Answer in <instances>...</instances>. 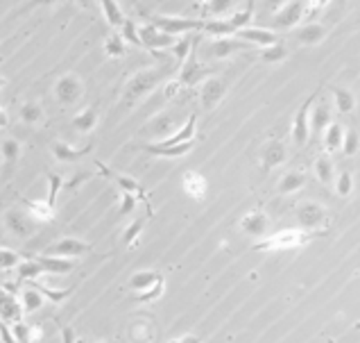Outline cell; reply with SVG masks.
I'll return each instance as SVG.
<instances>
[{"label": "cell", "instance_id": "30bf717a", "mask_svg": "<svg viewBox=\"0 0 360 343\" xmlns=\"http://www.w3.org/2000/svg\"><path fill=\"white\" fill-rule=\"evenodd\" d=\"M224 93H226L224 80H220V77H207V80L202 82V89H200V103L207 112H211V109H215L218 105H220Z\"/></svg>", "mask_w": 360, "mask_h": 343}, {"label": "cell", "instance_id": "c3c4849f", "mask_svg": "<svg viewBox=\"0 0 360 343\" xmlns=\"http://www.w3.org/2000/svg\"><path fill=\"white\" fill-rule=\"evenodd\" d=\"M335 191H338L340 198H347L351 191H354V177H351L349 170H342L338 175V180H335Z\"/></svg>", "mask_w": 360, "mask_h": 343}, {"label": "cell", "instance_id": "7bdbcfd3", "mask_svg": "<svg viewBox=\"0 0 360 343\" xmlns=\"http://www.w3.org/2000/svg\"><path fill=\"white\" fill-rule=\"evenodd\" d=\"M193 37L191 35H186L184 39H177V43L172 46V55H175V59L179 61V64H184L186 59L191 57V52H193Z\"/></svg>", "mask_w": 360, "mask_h": 343}, {"label": "cell", "instance_id": "f907efd6", "mask_svg": "<svg viewBox=\"0 0 360 343\" xmlns=\"http://www.w3.org/2000/svg\"><path fill=\"white\" fill-rule=\"evenodd\" d=\"M163 286H166V277H161L159 282H156L152 289H147L145 293H136V300L138 302H152L156 298H161V293H163Z\"/></svg>", "mask_w": 360, "mask_h": 343}, {"label": "cell", "instance_id": "e575fe53", "mask_svg": "<svg viewBox=\"0 0 360 343\" xmlns=\"http://www.w3.org/2000/svg\"><path fill=\"white\" fill-rule=\"evenodd\" d=\"M333 100H335V109L340 114H351L356 107V98L354 93L349 89H342V87H333Z\"/></svg>", "mask_w": 360, "mask_h": 343}, {"label": "cell", "instance_id": "f35d334b", "mask_svg": "<svg viewBox=\"0 0 360 343\" xmlns=\"http://www.w3.org/2000/svg\"><path fill=\"white\" fill-rule=\"evenodd\" d=\"M30 286L32 289H36V291H41L43 293V298H48V300H52L54 305H59V302H64L70 293H73V289H50V286H45V284H41V282H36V280H32L30 282Z\"/></svg>", "mask_w": 360, "mask_h": 343}, {"label": "cell", "instance_id": "5bb4252c", "mask_svg": "<svg viewBox=\"0 0 360 343\" xmlns=\"http://www.w3.org/2000/svg\"><path fill=\"white\" fill-rule=\"evenodd\" d=\"M297 218H299V223L304 225V228H322V225L326 223V212L322 205H317V202H304V205H299V209H297Z\"/></svg>", "mask_w": 360, "mask_h": 343}, {"label": "cell", "instance_id": "ab89813d", "mask_svg": "<svg viewBox=\"0 0 360 343\" xmlns=\"http://www.w3.org/2000/svg\"><path fill=\"white\" fill-rule=\"evenodd\" d=\"M254 19V0H249V3L245 5V10H240V12H233L231 17H229V23L236 30H245L249 28V23H252Z\"/></svg>", "mask_w": 360, "mask_h": 343}, {"label": "cell", "instance_id": "4fadbf2b", "mask_svg": "<svg viewBox=\"0 0 360 343\" xmlns=\"http://www.w3.org/2000/svg\"><path fill=\"white\" fill-rule=\"evenodd\" d=\"M236 39H240V41H245L249 46H258V48H268V46L279 43L277 32H272V30H265V28H245V30H238Z\"/></svg>", "mask_w": 360, "mask_h": 343}, {"label": "cell", "instance_id": "816d5d0a", "mask_svg": "<svg viewBox=\"0 0 360 343\" xmlns=\"http://www.w3.org/2000/svg\"><path fill=\"white\" fill-rule=\"evenodd\" d=\"M136 200H138V198L134 196V193H125V191H123V196H120V207H118V214H120V216H127V214L134 212Z\"/></svg>", "mask_w": 360, "mask_h": 343}, {"label": "cell", "instance_id": "7c38bea8", "mask_svg": "<svg viewBox=\"0 0 360 343\" xmlns=\"http://www.w3.org/2000/svg\"><path fill=\"white\" fill-rule=\"evenodd\" d=\"M5 221H7V228H10L19 239H28L34 232V225H36V221L30 216V212L25 214V212H19V209H10V212L5 214Z\"/></svg>", "mask_w": 360, "mask_h": 343}, {"label": "cell", "instance_id": "e7e4bbea", "mask_svg": "<svg viewBox=\"0 0 360 343\" xmlns=\"http://www.w3.org/2000/svg\"><path fill=\"white\" fill-rule=\"evenodd\" d=\"M168 343H179V339H172V341H168Z\"/></svg>", "mask_w": 360, "mask_h": 343}, {"label": "cell", "instance_id": "74e56055", "mask_svg": "<svg viewBox=\"0 0 360 343\" xmlns=\"http://www.w3.org/2000/svg\"><path fill=\"white\" fill-rule=\"evenodd\" d=\"M261 61H265V64H279V61H286L288 59V50L284 43H275V46H268V48H261Z\"/></svg>", "mask_w": 360, "mask_h": 343}, {"label": "cell", "instance_id": "ac0fdd59", "mask_svg": "<svg viewBox=\"0 0 360 343\" xmlns=\"http://www.w3.org/2000/svg\"><path fill=\"white\" fill-rule=\"evenodd\" d=\"M34 259L41 264L43 273L48 275H66L75 268V262L73 259H66V257H48V255H39Z\"/></svg>", "mask_w": 360, "mask_h": 343}, {"label": "cell", "instance_id": "cb8c5ba5", "mask_svg": "<svg viewBox=\"0 0 360 343\" xmlns=\"http://www.w3.org/2000/svg\"><path fill=\"white\" fill-rule=\"evenodd\" d=\"M202 30L213 37V39H226V37H236L238 30L231 26L229 19H207L204 26H202Z\"/></svg>", "mask_w": 360, "mask_h": 343}, {"label": "cell", "instance_id": "d6986e66", "mask_svg": "<svg viewBox=\"0 0 360 343\" xmlns=\"http://www.w3.org/2000/svg\"><path fill=\"white\" fill-rule=\"evenodd\" d=\"M143 150H145L147 155H152V157H170V159H175V157H182V155H186V153H191V150H193V141H189V144H179V146L145 144Z\"/></svg>", "mask_w": 360, "mask_h": 343}, {"label": "cell", "instance_id": "b9f144b4", "mask_svg": "<svg viewBox=\"0 0 360 343\" xmlns=\"http://www.w3.org/2000/svg\"><path fill=\"white\" fill-rule=\"evenodd\" d=\"M233 0H204V14L207 17H215L220 19L224 14L231 12Z\"/></svg>", "mask_w": 360, "mask_h": 343}, {"label": "cell", "instance_id": "4316f807", "mask_svg": "<svg viewBox=\"0 0 360 343\" xmlns=\"http://www.w3.org/2000/svg\"><path fill=\"white\" fill-rule=\"evenodd\" d=\"M23 205L30 212V216L34 218V221H41V223H48L54 218V207H50L45 200H30V198H21Z\"/></svg>", "mask_w": 360, "mask_h": 343}, {"label": "cell", "instance_id": "680465c9", "mask_svg": "<svg viewBox=\"0 0 360 343\" xmlns=\"http://www.w3.org/2000/svg\"><path fill=\"white\" fill-rule=\"evenodd\" d=\"M59 0H32V7H52V5H57Z\"/></svg>", "mask_w": 360, "mask_h": 343}, {"label": "cell", "instance_id": "1f68e13d", "mask_svg": "<svg viewBox=\"0 0 360 343\" xmlns=\"http://www.w3.org/2000/svg\"><path fill=\"white\" fill-rule=\"evenodd\" d=\"M125 52H127V41L123 39V35L120 32L109 35L107 41H105V55H107V57L120 59V57H125Z\"/></svg>", "mask_w": 360, "mask_h": 343}, {"label": "cell", "instance_id": "6125c7cd", "mask_svg": "<svg viewBox=\"0 0 360 343\" xmlns=\"http://www.w3.org/2000/svg\"><path fill=\"white\" fill-rule=\"evenodd\" d=\"M75 3H77V5H80V7H82V10H91V7H93V5H96V0H75Z\"/></svg>", "mask_w": 360, "mask_h": 343}, {"label": "cell", "instance_id": "f5cc1de1", "mask_svg": "<svg viewBox=\"0 0 360 343\" xmlns=\"http://www.w3.org/2000/svg\"><path fill=\"white\" fill-rule=\"evenodd\" d=\"M30 327H32V325H28L23 321L12 325V332H14V337H17L19 343H30Z\"/></svg>", "mask_w": 360, "mask_h": 343}, {"label": "cell", "instance_id": "d6a6232c", "mask_svg": "<svg viewBox=\"0 0 360 343\" xmlns=\"http://www.w3.org/2000/svg\"><path fill=\"white\" fill-rule=\"evenodd\" d=\"M21 302H23V311H25V314H34V311L43 307L45 298H43L41 291L28 286V289H23V293H21Z\"/></svg>", "mask_w": 360, "mask_h": 343}, {"label": "cell", "instance_id": "836d02e7", "mask_svg": "<svg viewBox=\"0 0 360 343\" xmlns=\"http://www.w3.org/2000/svg\"><path fill=\"white\" fill-rule=\"evenodd\" d=\"M331 123L333 121H331V109H328V105L313 107V112H310V130L313 132H322L331 126Z\"/></svg>", "mask_w": 360, "mask_h": 343}, {"label": "cell", "instance_id": "681fc988", "mask_svg": "<svg viewBox=\"0 0 360 343\" xmlns=\"http://www.w3.org/2000/svg\"><path fill=\"white\" fill-rule=\"evenodd\" d=\"M21 264L19 253L10 251V248H0V271H12Z\"/></svg>", "mask_w": 360, "mask_h": 343}, {"label": "cell", "instance_id": "4dcf8cb0", "mask_svg": "<svg viewBox=\"0 0 360 343\" xmlns=\"http://www.w3.org/2000/svg\"><path fill=\"white\" fill-rule=\"evenodd\" d=\"M315 175L322 184H335V166L328 155H319L315 159Z\"/></svg>", "mask_w": 360, "mask_h": 343}, {"label": "cell", "instance_id": "9f6ffc18", "mask_svg": "<svg viewBox=\"0 0 360 343\" xmlns=\"http://www.w3.org/2000/svg\"><path fill=\"white\" fill-rule=\"evenodd\" d=\"M61 343H77V337H75V330L73 327H61Z\"/></svg>", "mask_w": 360, "mask_h": 343}, {"label": "cell", "instance_id": "f546056e", "mask_svg": "<svg viewBox=\"0 0 360 343\" xmlns=\"http://www.w3.org/2000/svg\"><path fill=\"white\" fill-rule=\"evenodd\" d=\"M344 130L340 123H331L326 130H324V148L328 153H335V150H342V144H344Z\"/></svg>", "mask_w": 360, "mask_h": 343}, {"label": "cell", "instance_id": "ee69618b", "mask_svg": "<svg viewBox=\"0 0 360 343\" xmlns=\"http://www.w3.org/2000/svg\"><path fill=\"white\" fill-rule=\"evenodd\" d=\"M358 150H360V135H358V130L349 128L347 132H344L342 155H347V157H354Z\"/></svg>", "mask_w": 360, "mask_h": 343}, {"label": "cell", "instance_id": "83f0119b", "mask_svg": "<svg viewBox=\"0 0 360 343\" xmlns=\"http://www.w3.org/2000/svg\"><path fill=\"white\" fill-rule=\"evenodd\" d=\"M98 5H100V10H103L109 26L112 28H123L125 26V21L127 19H125L118 0H98Z\"/></svg>", "mask_w": 360, "mask_h": 343}, {"label": "cell", "instance_id": "5b68a950", "mask_svg": "<svg viewBox=\"0 0 360 343\" xmlns=\"http://www.w3.org/2000/svg\"><path fill=\"white\" fill-rule=\"evenodd\" d=\"M84 93V84L82 80L77 77L75 73H66L61 75L57 82H54V96H57V100L61 105H75L77 100L82 98Z\"/></svg>", "mask_w": 360, "mask_h": 343}, {"label": "cell", "instance_id": "2e32d148", "mask_svg": "<svg viewBox=\"0 0 360 343\" xmlns=\"http://www.w3.org/2000/svg\"><path fill=\"white\" fill-rule=\"evenodd\" d=\"M50 150H52V157L57 159L59 164H73L77 159H82L84 155L91 153V146H84V148H73L64 141H52L50 144Z\"/></svg>", "mask_w": 360, "mask_h": 343}, {"label": "cell", "instance_id": "6da1fadb", "mask_svg": "<svg viewBox=\"0 0 360 343\" xmlns=\"http://www.w3.org/2000/svg\"><path fill=\"white\" fill-rule=\"evenodd\" d=\"M166 77L163 68H143V71L134 73L125 84V93H123V100L127 107H134L136 103H140L145 96L159 87L161 80Z\"/></svg>", "mask_w": 360, "mask_h": 343}, {"label": "cell", "instance_id": "7a4b0ae2", "mask_svg": "<svg viewBox=\"0 0 360 343\" xmlns=\"http://www.w3.org/2000/svg\"><path fill=\"white\" fill-rule=\"evenodd\" d=\"M308 241V235L301 230H281L263 241H256L254 251H290V248H299Z\"/></svg>", "mask_w": 360, "mask_h": 343}, {"label": "cell", "instance_id": "bcb514c9", "mask_svg": "<svg viewBox=\"0 0 360 343\" xmlns=\"http://www.w3.org/2000/svg\"><path fill=\"white\" fill-rule=\"evenodd\" d=\"M48 182H50V191H48L45 202H48L50 207H57V196H59V191L64 189V177L57 173H48Z\"/></svg>", "mask_w": 360, "mask_h": 343}, {"label": "cell", "instance_id": "6f0895ef", "mask_svg": "<svg viewBox=\"0 0 360 343\" xmlns=\"http://www.w3.org/2000/svg\"><path fill=\"white\" fill-rule=\"evenodd\" d=\"M41 339H43V327L41 325L30 327V343H41Z\"/></svg>", "mask_w": 360, "mask_h": 343}, {"label": "cell", "instance_id": "03108f58", "mask_svg": "<svg viewBox=\"0 0 360 343\" xmlns=\"http://www.w3.org/2000/svg\"><path fill=\"white\" fill-rule=\"evenodd\" d=\"M77 343H86V341L84 339H77Z\"/></svg>", "mask_w": 360, "mask_h": 343}, {"label": "cell", "instance_id": "8d00e7d4", "mask_svg": "<svg viewBox=\"0 0 360 343\" xmlns=\"http://www.w3.org/2000/svg\"><path fill=\"white\" fill-rule=\"evenodd\" d=\"M17 273H19V282H32L39 275H43V268L36 259H28L19 264Z\"/></svg>", "mask_w": 360, "mask_h": 343}, {"label": "cell", "instance_id": "ba28073f", "mask_svg": "<svg viewBox=\"0 0 360 343\" xmlns=\"http://www.w3.org/2000/svg\"><path fill=\"white\" fill-rule=\"evenodd\" d=\"M317 93H313L310 98L304 100V105L299 107V112L295 114V121H293V141L295 146H306V141L310 139V109H313V103H315Z\"/></svg>", "mask_w": 360, "mask_h": 343}, {"label": "cell", "instance_id": "11a10c76", "mask_svg": "<svg viewBox=\"0 0 360 343\" xmlns=\"http://www.w3.org/2000/svg\"><path fill=\"white\" fill-rule=\"evenodd\" d=\"M0 341L3 343H19L17 337H14V332H12V325L5 323V321H0Z\"/></svg>", "mask_w": 360, "mask_h": 343}, {"label": "cell", "instance_id": "484cf974", "mask_svg": "<svg viewBox=\"0 0 360 343\" xmlns=\"http://www.w3.org/2000/svg\"><path fill=\"white\" fill-rule=\"evenodd\" d=\"M286 157H288V150H286V146L281 141H270L268 146L263 148V155H261L265 168L281 166V164L286 161Z\"/></svg>", "mask_w": 360, "mask_h": 343}, {"label": "cell", "instance_id": "9c48e42d", "mask_svg": "<svg viewBox=\"0 0 360 343\" xmlns=\"http://www.w3.org/2000/svg\"><path fill=\"white\" fill-rule=\"evenodd\" d=\"M23 302L14 291H10L7 286H0V321L5 323H21L23 321Z\"/></svg>", "mask_w": 360, "mask_h": 343}, {"label": "cell", "instance_id": "db71d44e", "mask_svg": "<svg viewBox=\"0 0 360 343\" xmlns=\"http://www.w3.org/2000/svg\"><path fill=\"white\" fill-rule=\"evenodd\" d=\"M328 3H331V0H310V3H308V12H306V17H308V19H315L317 14L324 10V7H328Z\"/></svg>", "mask_w": 360, "mask_h": 343}, {"label": "cell", "instance_id": "603a6c76", "mask_svg": "<svg viewBox=\"0 0 360 343\" xmlns=\"http://www.w3.org/2000/svg\"><path fill=\"white\" fill-rule=\"evenodd\" d=\"M182 182H184V191L195 200H200L207 193V180H204V175L198 173V170H186Z\"/></svg>", "mask_w": 360, "mask_h": 343}, {"label": "cell", "instance_id": "7402d4cb", "mask_svg": "<svg viewBox=\"0 0 360 343\" xmlns=\"http://www.w3.org/2000/svg\"><path fill=\"white\" fill-rule=\"evenodd\" d=\"M98 109L96 107H86V109H82L80 114H75L73 116V121H70V126H73L80 135H89V132H93L96 130V126H98Z\"/></svg>", "mask_w": 360, "mask_h": 343}, {"label": "cell", "instance_id": "91938a15", "mask_svg": "<svg viewBox=\"0 0 360 343\" xmlns=\"http://www.w3.org/2000/svg\"><path fill=\"white\" fill-rule=\"evenodd\" d=\"M7 126H10V116H7V112H5V109L0 107V130H3V128H7Z\"/></svg>", "mask_w": 360, "mask_h": 343}, {"label": "cell", "instance_id": "f6af8a7d", "mask_svg": "<svg viewBox=\"0 0 360 343\" xmlns=\"http://www.w3.org/2000/svg\"><path fill=\"white\" fill-rule=\"evenodd\" d=\"M120 35L127 43L136 46V48H143V43H140V37H138V26L131 19L125 21V26L120 28Z\"/></svg>", "mask_w": 360, "mask_h": 343}, {"label": "cell", "instance_id": "be15d7a7", "mask_svg": "<svg viewBox=\"0 0 360 343\" xmlns=\"http://www.w3.org/2000/svg\"><path fill=\"white\" fill-rule=\"evenodd\" d=\"M179 343H202V339L191 337V334H189V337H182V339H179Z\"/></svg>", "mask_w": 360, "mask_h": 343}, {"label": "cell", "instance_id": "ffe728a7", "mask_svg": "<svg viewBox=\"0 0 360 343\" xmlns=\"http://www.w3.org/2000/svg\"><path fill=\"white\" fill-rule=\"evenodd\" d=\"M195 128H198V114H191L189 121H186V126L179 128L175 135L163 139V141H156L159 146H179V144H189L195 139Z\"/></svg>", "mask_w": 360, "mask_h": 343}, {"label": "cell", "instance_id": "9a60e30c", "mask_svg": "<svg viewBox=\"0 0 360 343\" xmlns=\"http://www.w3.org/2000/svg\"><path fill=\"white\" fill-rule=\"evenodd\" d=\"M247 46H249V43L240 41V39H236V37L213 39V41L209 43V55H211V57H215V59H226V57H231L233 52L245 50Z\"/></svg>", "mask_w": 360, "mask_h": 343}, {"label": "cell", "instance_id": "8fae6325", "mask_svg": "<svg viewBox=\"0 0 360 343\" xmlns=\"http://www.w3.org/2000/svg\"><path fill=\"white\" fill-rule=\"evenodd\" d=\"M98 164V168H100V173H103L105 177H109V180H114L116 184L120 186V189L125 191V193H134L136 198H140L143 202H147V193H145V189L140 186L134 177H129V175H120V173H116V170H112V168H107L103 161H96Z\"/></svg>", "mask_w": 360, "mask_h": 343}, {"label": "cell", "instance_id": "003e7915", "mask_svg": "<svg viewBox=\"0 0 360 343\" xmlns=\"http://www.w3.org/2000/svg\"><path fill=\"white\" fill-rule=\"evenodd\" d=\"M0 343H3V341H0Z\"/></svg>", "mask_w": 360, "mask_h": 343}, {"label": "cell", "instance_id": "d4e9b609", "mask_svg": "<svg viewBox=\"0 0 360 343\" xmlns=\"http://www.w3.org/2000/svg\"><path fill=\"white\" fill-rule=\"evenodd\" d=\"M163 275L156 271H138L134 275L129 277V289L136 291V293H145L147 289H152V286L159 282Z\"/></svg>", "mask_w": 360, "mask_h": 343}, {"label": "cell", "instance_id": "44dd1931", "mask_svg": "<svg viewBox=\"0 0 360 343\" xmlns=\"http://www.w3.org/2000/svg\"><path fill=\"white\" fill-rule=\"evenodd\" d=\"M240 230L249 237H265V232H268V218L261 212H249L240 221Z\"/></svg>", "mask_w": 360, "mask_h": 343}, {"label": "cell", "instance_id": "277c9868", "mask_svg": "<svg viewBox=\"0 0 360 343\" xmlns=\"http://www.w3.org/2000/svg\"><path fill=\"white\" fill-rule=\"evenodd\" d=\"M306 12H308L306 0H286V5L275 12L272 26H275L277 30H290L301 19H306Z\"/></svg>", "mask_w": 360, "mask_h": 343}, {"label": "cell", "instance_id": "e0dca14e", "mask_svg": "<svg viewBox=\"0 0 360 343\" xmlns=\"http://www.w3.org/2000/svg\"><path fill=\"white\" fill-rule=\"evenodd\" d=\"M328 35V30L326 26H322V23H315V21H310L306 23L304 28L297 30V41H299L301 46H319L326 39Z\"/></svg>", "mask_w": 360, "mask_h": 343}, {"label": "cell", "instance_id": "52a82bcc", "mask_svg": "<svg viewBox=\"0 0 360 343\" xmlns=\"http://www.w3.org/2000/svg\"><path fill=\"white\" fill-rule=\"evenodd\" d=\"M91 244H86L82 239H75V237H64L59 239L57 244L48 246L43 251V255L48 257H66V259H73V257H82L86 253H91Z\"/></svg>", "mask_w": 360, "mask_h": 343}, {"label": "cell", "instance_id": "94428289", "mask_svg": "<svg viewBox=\"0 0 360 343\" xmlns=\"http://www.w3.org/2000/svg\"><path fill=\"white\" fill-rule=\"evenodd\" d=\"M286 3H284V0H268V7H270V10H281V7H284Z\"/></svg>", "mask_w": 360, "mask_h": 343}, {"label": "cell", "instance_id": "d590c367", "mask_svg": "<svg viewBox=\"0 0 360 343\" xmlns=\"http://www.w3.org/2000/svg\"><path fill=\"white\" fill-rule=\"evenodd\" d=\"M0 153H3V161L7 164V166H14L21 155H23V146L21 141H17V139H5L3 146H0Z\"/></svg>", "mask_w": 360, "mask_h": 343}, {"label": "cell", "instance_id": "60d3db41", "mask_svg": "<svg viewBox=\"0 0 360 343\" xmlns=\"http://www.w3.org/2000/svg\"><path fill=\"white\" fill-rule=\"evenodd\" d=\"M304 184H306V177H304L301 173H297V170H293V173H286L284 177H281L279 191L281 193H295V191H299Z\"/></svg>", "mask_w": 360, "mask_h": 343}, {"label": "cell", "instance_id": "3957f363", "mask_svg": "<svg viewBox=\"0 0 360 343\" xmlns=\"http://www.w3.org/2000/svg\"><path fill=\"white\" fill-rule=\"evenodd\" d=\"M150 23L159 30H163L166 35H172V37H179V35L186 37V35L195 32V30H202V26H204V21L170 17V14H154V17H150Z\"/></svg>", "mask_w": 360, "mask_h": 343}, {"label": "cell", "instance_id": "7dc6e473", "mask_svg": "<svg viewBox=\"0 0 360 343\" xmlns=\"http://www.w3.org/2000/svg\"><path fill=\"white\" fill-rule=\"evenodd\" d=\"M143 225H145L143 218H136L134 223L125 228V232H123V241H125V246H134V244H136L138 237H140V232H143Z\"/></svg>", "mask_w": 360, "mask_h": 343}, {"label": "cell", "instance_id": "f1b7e54d", "mask_svg": "<svg viewBox=\"0 0 360 343\" xmlns=\"http://www.w3.org/2000/svg\"><path fill=\"white\" fill-rule=\"evenodd\" d=\"M19 116H21V121L30 128L41 126V123L45 121L43 109H41V105H36V103H23L21 109H19Z\"/></svg>", "mask_w": 360, "mask_h": 343}, {"label": "cell", "instance_id": "8992f818", "mask_svg": "<svg viewBox=\"0 0 360 343\" xmlns=\"http://www.w3.org/2000/svg\"><path fill=\"white\" fill-rule=\"evenodd\" d=\"M138 37H140V43H143V48L147 50H166V48H172V46L177 43V37L172 35H166L163 30H159L152 23H145V26H138Z\"/></svg>", "mask_w": 360, "mask_h": 343}]
</instances>
